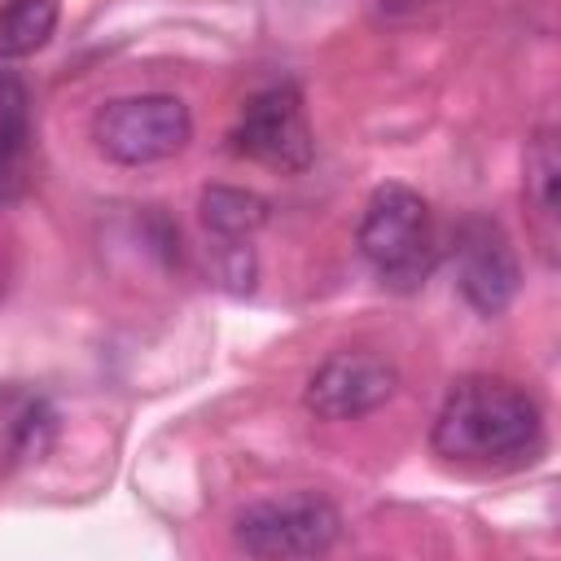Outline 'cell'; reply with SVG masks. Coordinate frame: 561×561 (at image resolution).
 Returning a JSON list of instances; mask_svg holds the SVG:
<instances>
[{
  "instance_id": "obj_1",
  "label": "cell",
  "mask_w": 561,
  "mask_h": 561,
  "mask_svg": "<svg viewBox=\"0 0 561 561\" xmlns=\"http://www.w3.org/2000/svg\"><path fill=\"white\" fill-rule=\"evenodd\" d=\"M430 447L460 469H517L543 447V408L508 377H456L430 425Z\"/></svg>"
},
{
  "instance_id": "obj_2",
  "label": "cell",
  "mask_w": 561,
  "mask_h": 561,
  "mask_svg": "<svg viewBox=\"0 0 561 561\" xmlns=\"http://www.w3.org/2000/svg\"><path fill=\"white\" fill-rule=\"evenodd\" d=\"M355 245L390 294H416L438 267V232L430 202L408 184H377L364 202Z\"/></svg>"
},
{
  "instance_id": "obj_3",
  "label": "cell",
  "mask_w": 561,
  "mask_h": 561,
  "mask_svg": "<svg viewBox=\"0 0 561 561\" xmlns=\"http://www.w3.org/2000/svg\"><path fill=\"white\" fill-rule=\"evenodd\" d=\"M92 140L118 167H153L188 149L193 114L171 92L110 96L92 114Z\"/></svg>"
},
{
  "instance_id": "obj_4",
  "label": "cell",
  "mask_w": 561,
  "mask_h": 561,
  "mask_svg": "<svg viewBox=\"0 0 561 561\" xmlns=\"http://www.w3.org/2000/svg\"><path fill=\"white\" fill-rule=\"evenodd\" d=\"M337 539H342V513L316 491L254 500L232 517V543L259 561L324 557Z\"/></svg>"
},
{
  "instance_id": "obj_5",
  "label": "cell",
  "mask_w": 561,
  "mask_h": 561,
  "mask_svg": "<svg viewBox=\"0 0 561 561\" xmlns=\"http://www.w3.org/2000/svg\"><path fill=\"white\" fill-rule=\"evenodd\" d=\"M228 149L237 158L259 162V167L280 171V175L307 171L316 158V140L307 127L302 92L294 83H272V88L254 92L228 131Z\"/></svg>"
},
{
  "instance_id": "obj_6",
  "label": "cell",
  "mask_w": 561,
  "mask_h": 561,
  "mask_svg": "<svg viewBox=\"0 0 561 561\" xmlns=\"http://www.w3.org/2000/svg\"><path fill=\"white\" fill-rule=\"evenodd\" d=\"M451 276L460 298L478 311V316H504L508 302L522 289V263L517 250L508 241V232L500 228V219L491 215H460L451 228Z\"/></svg>"
},
{
  "instance_id": "obj_7",
  "label": "cell",
  "mask_w": 561,
  "mask_h": 561,
  "mask_svg": "<svg viewBox=\"0 0 561 561\" xmlns=\"http://www.w3.org/2000/svg\"><path fill=\"white\" fill-rule=\"evenodd\" d=\"M399 390V368L377 351H333L302 386V408L320 421H359L386 408Z\"/></svg>"
},
{
  "instance_id": "obj_8",
  "label": "cell",
  "mask_w": 561,
  "mask_h": 561,
  "mask_svg": "<svg viewBox=\"0 0 561 561\" xmlns=\"http://www.w3.org/2000/svg\"><path fill=\"white\" fill-rule=\"evenodd\" d=\"M35 167V110L22 75L0 70V206H13L31 193Z\"/></svg>"
},
{
  "instance_id": "obj_9",
  "label": "cell",
  "mask_w": 561,
  "mask_h": 561,
  "mask_svg": "<svg viewBox=\"0 0 561 561\" xmlns=\"http://www.w3.org/2000/svg\"><path fill=\"white\" fill-rule=\"evenodd\" d=\"M557 180H561V158H557V131L535 127L526 140V167H522V202L535 228V241L543 250V263H557Z\"/></svg>"
},
{
  "instance_id": "obj_10",
  "label": "cell",
  "mask_w": 561,
  "mask_h": 561,
  "mask_svg": "<svg viewBox=\"0 0 561 561\" xmlns=\"http://www.w3.org/2000/svg\"><path fill=\"white\" fill-rule=\"evenodd\" d=\"M197 219L210 232V241H250L267 219L272 206L267 197H259L254 188H237V184H206L197 193Z\"/></svg>"
},
{
  "instance_id": "obj_11",
  "label": "cell",
  "mask_w": 561,
  "mask_h": 561,
  "mask_svg": "<svg viewBox=\"0 0 561 561\" xmlns=\"http://www.w3.org/2000/svg\"><path fill=\"white\" fill-rule=\"evenodd\" d=\"M61 22V0H0V66L48 48Z\"/></svg>"
},
{
  "instance_id": "obj_12",
  "label": "cell",
  "mask_w": 561,
  "mask_h": 561,
  "mask_svg": "<svg viewBox=\"0 0 561 561\" xmlns=\"http://www.w3.org/2000/svg\"><path fill=\"white\" fill-rule=\"evenodd\" d=\"M0 434H4V451L13 460H39L53 447V438H57V412L39 394H18L4 408Z\"/></svg>"
},
{
  "instance_id": "obj_13",
  "label": "cell",
  "mask_w": 561,
  "mask_h": 561,
  "mask_svg": "<svg viewBox=\"0 0 561 561\" xmlns=\"http://www.w3.org/2000/svg\"><path fill=\"white\" fill-rule=\"evenodd\" d=\"M215 276L224 280V289L232 294H250L259 263H254V245L250 241H215Z\"/></svg>"
},
{
  "instance_id": "obj_14",
  "label": "cell",
  "mask_w": 561,
  "mask_h": 561,
  "mask_svg": "<svg viewBox=\"0 0 561 561\" xmlns=\"http://www.w3.org/2000/svg\"><path fill=\"white\" fill-rule=\"evenodd\" d=\"M9 276H13V267H9V250H4V241H0V298H4V289H9Z\"/></svg>"
}]
</instances>
